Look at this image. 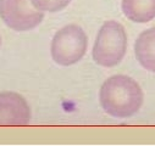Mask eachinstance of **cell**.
<instances>
[{
  "label": "cell",
  "instance_id": "obj_1",
  "mask_svg": "<svg viewBox=\"0 0 155 146\" xmlns=\"http://www.w3.org/2000/svg\"><path fill=\"white\" fill-rule=\"evenodd\" d=\"M99 99L106 113L116 118H127L137 113L142 107L143 91L136 81L117 75L104 82Z\"/></svg>",
  "mask_w": 155,
  "mask_h": 146
},
{
  "label": "cell",
  "instance_id": "obj_2",
  "mask_svg": "<svg viewBox=\"0 0 155 146\" xmlns=\"http://www.w3.org/2000/svg\"><path fill=\"white\" fill-rule=\"evenodd\" d=\"M127 49V35L122 24L116 21L105 22L93 46V60L103 67H114L124 59Z\"/></svg>",
  "mask_w": 155,
  "mask_h": 146
},
{
  "label": "cell",
  "instance_id": "obj_3",
  "mask_svg": "<svg viewBox=\"0 0 155 146\" xmlns=\"http://www.w3.org/2000/svg\"><path fill=\"white\" fill-rule=\"evenodd\" d=\"M88 39L84 30L77 24H68L58 30L51 42V57L61 66L78 62L86 54Z\"/></svg>",
  "mask_w": 155,
  "mask_h": 146
},
{
  "label": "cell",
  "instance_id": "obj_4",
  "mask_svg": "<svg viewBox=\"0 0 155 146\" xmlns=\"http://www.w3.org/2000/svg\"><path fill=\"white\" fill-rule=\"evenodd\" d=\"M0 17L9 28L26 32L39 24L44 14L33 5L32 0H0Z\"/></svg>",
  "mask_w": 155,
  "mask_h": 146
},
{
  "label": "cell",
  "instance_id": "obj_5",
  "mask_svg": "<svg viewBox=\"0 0 155 146\" xmlns=\"http://www.w3.org/2000/svg\"><path fill=\"white\" fill-rule=\"evenodd\" d=\"M31 119L27 101L17 93H0V125H26Z\"/></svg>",
  "mask_w": 155,
  "mask_h": 146
},
{
  "label": "cell",
  "instance_id": "obj_6",
  "mask_svg": "<svg viewBox=\"0 0 155 146\" xmlns=\"http://www.w3.org/2000/svg\"><path fill=\"white\" fill-rule=\"evenodd\" d=\"M136 57L148 71L155 72V27L144 30L136 40Z\"/></svg>",
  "mask_w": 155,
  "mask_h": 146
},
{
  "label": "cell",
  "instance_id": "obj_7",
  "mask_svg": "<svg viewBox=\"0 0 155 146\" xmlns=\"http://www.w3.org/2000/svg\"><path fill=\"white\" fill-rule=\"evenodd\" d=\"M122 11L133 22H149L155 18V0H122Z\"/></svg>",
  "mask_w": 155,
  "mask_h": 146
},
{
  "label": "cell",
  "instance_id": "obj_8",
  "mask_svg": "<svg viewBox=\"0 0 155 146\" xmlns=\"http://www.w3.org/2000/svg\"><path fill=\"white\" fill-rule=\"evenodd\" d=\"M32 3L41 11L58 12L65 9L71 3V0H32Z\"/></svg>",
  "mask_w": 155,
  "mask_h": 146
}]
</instances>
